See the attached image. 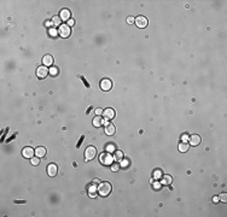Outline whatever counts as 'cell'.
<instances>
[{
	"label": "cell",
	"mask_w": 227,
	"mask_h": 217,
	"mask_svg": "<svg viewBox=\"0 0 227 217\" xmlns=\"http://www.w3.org/2000/svg\"><path fill=\"white\" fill-rule=\"evenodd\" d=\"M111 189H112V187L109 182H100L99 187H98V192L101 197H107L111 193Z\"/></svg>",
	"instance_id": "1"
},
{
	"label": "cell",
	"mask_w": 227,
	"mask_h": 217,
	"mask_svg": "<svg viewBox=\"0 0 227 217\" xmlns=\"http://www.w3.org/2000/svg\"><path fill=\"white\" fill-rule=\"evenodd\" d=\"M95 156H97V150H95V147L88 146V147L86 148V151H85V161L86 162H89V161H92V159H94Z\"/></svg>",
	"instance_id": "2"
},
{
	"label": "cell",
	"mask_w": 227,
	"mask_h": 217,
	"mask_svg": "<svg viewBox=\"0 0 227 217\" xmlns=\"http://www.w3.org/2000/svg\"><path fill=\"white\" fill-rule=\"evenodd\" d=\"M99 161L101 164H105V165H110L114 161V157H111V154L109 152H105V153H101L99 156Z\"/></svg>",
	"instance_id": "3"
},
{
	"label": "cell",
	"mask_w": 227,
	"mask_h": 217,
	"mask_svg": "<svg viewBox=\"0 0 227 217\" xmlns=\"http://www.w3.org/2000/svg\"><path fill=\"white\" fill-rule=\"evenodd\" d=\"M50 74V69H47V66H39L38 69H36V76H38L40 80L42 79H46V76Z\"/></svg>",
	"instance_id": "4"
},
{
	"label": "cell",
	"mask_w": 227,
	"mask_h": 217,
	"mask_svg": "<svg viewBox=\"0 0 227 217\" xmlns=\"http://www.w3.org/2000/svg\"><path fill=\"white\" fill-rule=\"evenodd\" d=\"M58 33H59V35L62 38H69L70 34H71V30H70V27L68 24H62L59 27Z\"/></svg>",
	"instance_id": "5"
},
{
	"label": "cell",
	"mask_w": 227,
	"mask_h": 217,
	"mask_svg": "<svg viewBox=\"0 0 227 217\" xmlns=\"http://www.w3.org/2000/svg\"><path fill=\"white\" fill-rule=\"evenodd\" d=\"M137 24V27L138 28H146L147 27V24H149V21H147V18H146L145 16H138L135 18V22H134Z\"/></svg>",
	"instance_id": "6"
},
{
	"label": "cell",
	"mask_w": 227,
	"mask_h": 217,
	"mask_svg": "<svg viewBox=\"0 0 227 217\" xmlns=\"http://www.w3.org/2000/svg\"><path fill=\"white\" fill-rule=\"evenodd\" d=\"M111 88H112V82H111L109 79H103L100 81V89L101 91L107 92V91H110Z\"/></svg>",
	"instance_id": "7"
},
{
	"label": "cell",
	"mask_w": 227,
	"mask_h": 217,
	"mask_svg": "<svg viewBox=\"0 0 227 217\" xmlns=\"http://www.w3.org/2000/svg\"><path fill=\"white\" fill-rule=\"evenodd\" d=\"M114 117H115V111H114V109L107 107V109H105V110L103 111V118H104L105 121H110V120H112Z\"/></svg>",
	"instance_id": "8"
},
{
	"label": "cell",
	"mask_w": 227,
	"mask_h": 217,
	"mask_svg": "<svg viewBox=\"0 0 227 217\" xmlns=\"http://www.w3.org/2000/svg\"><path fill=\"white\" fill-rule=\"evenodd\" d=\"M201 141H202V138L199 135H197V134H193V135H191L189 138V142L191 146H198L201 144Z\"/></svg>",
	"instance_id": "9"
},
{
	"label": "cell",
	"mask_w": 227,
	"mask_h": 217,
	"mask_svg": "<svg viewBox=\"0 0 227 217\" xmlns=\"http://www.w3.org/2000/svg\"><path fill=\"white\" fill-rule=\"evenodd\" d=\"M34 153H35V151L32 147H24L22 150V156L24 158H33Z\"/></svg>",
	"instance_id": "10"
},
{
	"label": "cell",
	"mask_w": 227,
	"mask_h": 217,
	"mask_svg": "<svg viewBox=\"0 0 227 217\" xmlns=\"http://www.w3.org/2000/svg\"><path fill=\"white\" fill-rule=\"evenodd\" d=\"M70 16H71V13H70V11L68 9H63L59 13V17H60L62 21H69Z\"/></svg>",
	"instance_id": "11"
},
{
	"label": "cell",
	"mask_w": 227,
	"mask_h": 217,
	"mask_svg": "<svg viewBox=\"0 0 227 217\" xmlns=\"http://www.w3.org/2000/svg\"><path fill=\"white\" fill-rule=\"evenodd\" d=\"M115 126L114 124H110V123L105 122V134L106 135H114L115 134Z\"/></svg>",
	"instance_id": "12"
},
{
	"label": "cell",
	"mask_w": 227,
	"mask_h": 217,
	"mask_svg": "<svg viewBox=\"0 0 227 217\" xmlns=\"http://www.w3.org/2000/svg\"><path fill=\"white\" fill-rule=\"evenodd\" d=\"M46 153H47V151H46V147H44V146H39V147H36V150H35V154H36V157H39V158L45 157Z\"/></svg>",
	"instance_id": "13"
},
{
	"label": "cell",
	"mask_w": 227,
	"mask_h": 217,
	"mask_svg": "<svg viewBox=\"0 0 227 217\" xmlns=\"http://www.w3.org/2000/svg\"><path fill=\"white\" fill-rule=\"evenodd\" d=\"M42 63H44L45 66H51L52 64H53V57L51 56V54H46V56H44V58H42Z\"/></svg>",
	"instance_id": "14"
},
{
	"label": "cell",
	"mask_w": 227,
	"mask_h": 217,
	"mask_svg": "<svg viewBox=\"0 0 227 217\" xmlns=\"http://www.w3.org/2000/svg\"><path fill=\"white\" fill-rule=\"evenodd\" d=\"M87 193H88L89 198H95V197H97V186L95 185L89 186L88 189H87Z\"/></svg>",
	"instance_id": "15"
},
{
	"label": "cell",
	"mask_w": 227,
	"mask_h": 217,
	"mask_svg": "<svg viewBox=\"0 0 227 217\" xmlns=\"http://www.w3.org/2000/svg\"><path fill=\"white\" fill-rule=\"evenodd\" d=\"M47 174L48 175H50V176H56L57 175V165L56 164H50V165H48L47 167Z\"/></svg>",
	"instance_id": "16"
},
{
	"label": "cell",
	"mask_w": 227,
	"mask_h": 217,
	"mask_svg": "<svg viewBox=\"0 0 227 217\" xmlns=\"http://www.w3.org/2000/svg\"><path fill=\"white\" fill-rule=\"evenodd\" d=\"M172 181H173V179H172L170 175H164V176H162V185L163 186L172 185Z\"/></svg>",
	"instance_id": "17"
},
{
	"label": "cell",
	"mask_w": 227,
	"mask_h": 217,
	"mask_svg": "<svg viewBox=\"0 0 227 217\" xmlns=\"http://www.w3.org/2000/svg\"><path fill=\"white\" fill-rule=\"evenodd\" d=\"M103 123H104V121H103V118L100 116H95L93 118V126L94 127H100Z\"/></svg>",
	"instance_id": "18"
},
{
	"label": "cell",
	"mask_w": 227,
	"mask_h": 217,
	"mask_svg": "<svg viewBox=\"0 0 227 217\" xmlns=\"http://www.w3.org/2000/svg\"><path fill=\"white\" fill-rule=\"evenodd\" d=\"M123 159V152L122 151H115V153H114V161H117L120 162Z\"/></svg>",
	"instance_id": "19"
},
{
	"label": "cell",
	"mask_w": 227,
	"mask_h": 217,
	"mask_svg": "<svg viewBox=\"0 0 227 217\" xmlns=\"http://www.w3.org/2000/svg\"><path fill=\"white\" fill-rule=\"evenodd\" d=\"M189 144L187 142H180L179 144V151L180 152H187L189 151Z\"/></svg>",
	"instance_id": "20"
},
{
	"label": "cell",
	"mask_w": 227,
	"mask_h": 217,
	"mask_svg": "<svg viewBox=\"0 0 227 217\" xmlns=\"http://www.w3.org/2000/svg\"><path fill=\"white\" fill-rule=\"evenodd\" d=\"M60 21H62V19H60L59 16H54L53 18H52V21H51V22H52V25H54V27H58V25H60Z\"/></svg>",
	"instance_id": "21"
},
{
	"label": "cell",
	"mask_w": 227,
	"mask_h": 217,
	"mask_svg": "<svg viewBox=\"0 0 227 217\" xmlns=\"http://www.w3.org/2000/svg\"><path fill=\"white\" fill-rule=\"evenodd\" d=\"M48 34H50L51 38H57V35L59 34V33H58V30H57L56 28H50V30H48Z\"/></svg>",
	"instance_id": "22"
},
{
	"label": "cell",
	"mask_w": 227,
	"mask_h": 217,
	"mask_svg": "<svg viewBox=\"0 0 227 217\" xmlns=\"http://www.w3.org/2000/svg\"><path fill=\"white\" fill-rule=\"evenodd\" d=\"M161 177H162V171L160 169H156L154 171V179L158 180V179H161Z\"/></svg>",
	"instance_id": "23"
},
{
	"label": "cell",
	"mask_w": 227,
	"mask_h": 217,
	"mask_svg": "<svg viewBox=\"0 0 227 217\" xmlns=\"http://www.w3.org/2000/svg\"><path fill=\"white\" fill-rule=\"evenodd\" d=\"M58 68H57V66H52V68H51L50 69V74L52 76H56V75H58Z\"/></svg>",
	"instance_id": "24"
},
{
	"label": "cell",
	"mask_w": 227,
	"mask_h": 217,
	"mask_svg": "<svg viewBox=\"0 0 227 217\" xmlns=\"http://www.w3.org/2000/svg\"><path fill=\"white\" fill-rule=\"evenodd\" d=\"M219 200H221L222 203H226L227 201V194L226 193H221V194L219 195Z\"/></svg>",
	"instance_id": "25"
},
{
	"label": "cell",
	"mask_w": 227,
	"mask_h": 217,
	"mask_svg": "<svg viewBox=\"0 0 227 217\" xmlns=\"http://www.w3.org/2000/svg\"><path fill=\"white\" fill-rule=\"evenodd\" d=\"M39 163H40V158L39 157H33L32 158V164L33 165H38Z\"/></svg>",
	"instance_id": "26"
},
{
	"label": "cell",
	"mask_w": 227,
	"mask_h": 217,
	"mask_svg": "<svg viewBox=\"0 0 227 217\" xmlns=\"http://www.w3.org/2000/svg\"><path fill=\"white\" fill-rule=\"evenodd\" d=\"M128 165H129V162L127 161V159H122V161H121V167L127 168Z\"/></svg>",
	"instance_id": "27"
},
{
	"label": "cell",
	"mask_w": 227,
	"mask_h": 217,
	"mask_svg": "<svg viewBox=\"0 0 227 217\" xmlns=\"http://www.w3.org/2000/svg\"><path fill=\"white\" fill-rule=\"evenodd\" d=\"M114 150H115V146H114L112 144H109V145L106 146V151H107V152H112Z\"/></svg>",
	"instance_id": "28"
},
{
	"label": "cell",
	"mask_w": 227,
	"mask_h": 217,
	"mask_svg": "<svg viewBox=\"0 0 227 217\" xmlns=\"http://www.w3.org/2000/svg\"><path fill=\"white\" fill-rule=\"evenodd\" d=\"M189 138H190V136L187 135V134H183V135H181V141H183V142H187V141H189Z\"/></svg>",
	"instance_id": "29"
},
{
	"label": "cell",
	"mask_w": 227,
	"mask_h": 217,
	"mask_svg": "<svg viewBox=\"0 0 227 217\" xmlns=\"http://www.w3.org/2000/svg\"><path fill=\"white\" fill-rule=\"evenodd\" d=\"M134 22H135V18H134V17L129 16L128 18H127V23H128V24H133Z\"/></svg>",
	"instance_id": "30"
},
{
	"label": "cell",
	"mask_w": 227,
	"mask_h": 217,
	"mask_svg": "<svg viewBox=\"0 0 227 217\" xmlns=\"http://www.w3.org/2000/svg\"><path fill=\"white\" fill-rule=\"evenodd\" d=\"M118 169H120V165H118V164H112V165H111V170H112V171H117Z\"/></svg>",
	"instance_id": "31"
},
{
	"label": "cell",
	"mask_w": 227,
	"mask_h": 217,
	"mask_svg": "<svg viewBox=\"0 0 227 217\" xmlns=\"http://www.w3.org/2000/svg\"><path fill=\"white\" fill-rule=\"evenodd\" d=\"M79 77L82 80V82H83V83H85V85H86V87H87V88H89V83H88V82H87V81H86V79H85V77H82V76H79Z\"/></svg>",
	"instance_id": "32"
},
{
	"label": "cell",
	"mask_w": 227,
	"mask_h": 217,
	"mask_svg": "<svg viewBox=\"0 0 227 217\" xmlns=\"http://www.w3.org/2000/svg\"><path fill=\"white\" fill-rule=\"evenodd\" d=\"M154 188L156 189V191H158V189L161 188V183H158V182H154Z\"/></svg>",
	"instance_id": "33"
},
{
	"label": "cell",
	"mask_w": 227,
	"mask_h": 217,
	"mask_svg": "<svg viewBox=\"0 0 227 217\" xmlns=\"http://www.w3.org/2000/svg\"><path fill=\"white\" fill-rule=\"evenodd\" d=\"M95 113H97V116H99L100 113H103V110H101L100 107H99V109H95Z\"/></svg>",
	"instance_id": "34"
},
{
	"label": "cell",
	"mask_w": 227,
	"mask_h": 217,
	"mask_svg": "<svg viewBox=\"0 0 227 217\" xmlns=\"http://www.w3.org/2000/svg\"><path fill=\"white\" fill-rule=\"evenodd\" d=\"M74 24H75V21H74V19H71V18H70L69 21H68V25H69V27H70V25H74Z\"/></svg>",
	"instance_id": "35"
},
{
	"label": "cell",
	"mask_w": 227,
	"mask_h": 217,
	"mask_svg": "<svg viewBox=\"0 0 227 217\" xmlns=\"http://www.w3.org/2000/svg\"><path fill=\"white\" fill-rule=\"evenodd\" d=\"M99 183H100L99 179H94V180H93V185H99Z\"/></svg>",
	"instance_id": "36"
},
{
	"label": "cell",
	"mask_w": 227,
	"mask_h": 217,
	"mask_svg": "<svg viewBox=\"0 0 227 217\" xmlns=\"http://www.w3.org/2000/svg\"><path fill=\"white\" fill-rule=\"evenodd\" d=\"M15 203H16V204H24L25 201L24 200H15Z\"/></svg>",
	"instance_id": "37"
},
{
	"label": "cell",
	"mask_w": 227,
	"mask_h": 217,
	"mask_svg": "<svg viewBox=\"0 0 227 217\" xmlns=\"http://www.w3.org/2000/svg\"><path fill=\"white\" fill-rule=\"evenodd\" d=\"M85 139V136H81V139H80V141L77 142V147H80V145H81V142H82V140Z\"/></svg>",
	"instance_id": "38"
},
{
	"label": "cell",
	"mask_w": 227,
	"mask_h": 217,
	"mask_svg": "<svg viewBox=\"0 0 227 217\" xmlns=\"http://www.w3.org/2000/svg\"><path fill=\"white\" fill-rule=\"evenodd\" d=\"M213 201H214V203H216V201H219V197H215V198L213 199Z\"/></svg>",
	"instance_id": "39"
},
{
	"label": "cell",
	"mask_w": 227,
	"mask_h": 217,
	"mask_svg": "<svg viewBox=\"0 0 227 217\" xmlns=\"http://www.w3.org/2000/svg\"><path fill=\"white\" fill-rule=\"evenodd\" d=\"M46 25H47V27H50V25H52V22H47V23H46Z\"/></svg>",
	"instance_id": "40"
}]
</instances>
